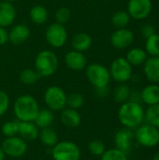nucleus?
<instances>
[{
  "mask_svg": "<svg viewBox=\"0 0 159 160\" xmlns=\"http://www.w3.org/2000/svg\"><path fill=\"white\" fill-rule=\"evenodd\" d=\"M144 113L145 111L140 102L128 100L121 104L118 110V119L124 128L133 129L143 123Z\"/></svg>",
  "mask_w": 159,
  "mask_h": 160,
  "instance_id": "1",
  "label": "nucleus"
},
{
  "mask_svg": "<svg viewBox=\"0 0 159 160\" xmlns=\"http://www.w3.org/2000/svg\"><path fill=\"white\" fill-rule=\"evenodd\" d=\"M12 110L19 122H34L40 109L37 100L33 96L24 94L14 100Z\"/></svg>",
  "mask_w": 159,
  "mask_h": 160,
  "instance_id": "2",
  "label": "nucleus"
},
{
  "mask_svg": "<svg viewBox=\"0 0 159 160\" xmlns=\"http://www.w3.org/2000/svg\"><path fill=\"white\" fill-rule=\"evenodd\" d=\"M59 65V60L55 52L51 50H42L40 51L34 62L35 69L38 72L40 77H51L52 76Z\"/></svg>",
  "mask_w": 159,
  "mask_h": 160,
  "instance_id": "3",
  "label": "nucleus"
},
{
  "mask_svg": "<svg viewBox=\"0 0 159 160\" xmlns=\"http://www.w3.org/2000/svg\"><path fill=\"white\" fill-rule=\"evenodd\" d=\"M85 75L88 82L95 88L109 86V83L112 80L109 68L98 63H93L86 66Z\"/></svg>",
  "mask_w": 159,
  "mask_h": 160,
  "instance_id": "4",
  "label": "nucleus"
},
{
  "mask_svg": "<svg viewBox=\"0 0 159 160\" xmlns=\"http://www.w3.org/2000/svg\"><path fill=\"white\" fill-rule=\"evenodd\" d=\"M43 99L48 109L52 112H61L67 107V95L60 86L52 85L45 90Z\"/></svg>",
  "mask_w": 159,
  "mask_h": 160,
  "instance_id": "5",
  "label": "nucleus"
},
{
  "mask_svg": "<svg viewBox=\"0 0 159 160\" xmlns=\"http://www.w3.org/2000/svg\"><path fill=\"white\" fill-rule=\"evenodd\" d=\"M52 157L53 160H80L81 149L73 142H58L52 147Z\"/></svg>",
  "mask_w": 159,
  "mask_h": 160,
  "instance_id": "6",
  "label": "nucleus"
},
{
  "mask_svg": "<svg viewBox=\"0 0 159 160\" xmlns=\"http://www.w3.org/2000/svg\"><path fill=\"white\" fill-rule=\"evenodd\" d=\"M111 78L118 83H125L131 80L133 76L132 66L126 57H117L114 59L109 68Z\"/></svg>",
  "mask_w": 159,
  "mask_h": 160,
  "instance_id": "7",
  "label": "nucleus"
},
{
  "mask_svg": "<svg viewBox=\"0 0 159 160\" xmlns=\"http://www.w3.org/2000/svg\"><path fill=\"white\" fill-rule=\"evenodd\" d=\"M134 137L143 147L153 148L159 143V128L149 124H142L137 128Z\"/></svg>",
  "mask_w": 159,
  "mask_h": 160,
  "instance_id": "8",
  "label": "nucleus"
},
{
  "mask_svg": "<svg viewBox=\"0 0 159 160\" xmlns=\"http://www.w3.org/2000/svg\"><path fill=\"white\" fill-rule=\"evenodd\" d=\"M45 38L47 43L54 48L59 49L63 47L67 41V31L65 25L52 22L48 25L45 31Z\"/></svg>",
  "mask_w": 159,
  "mask_h": 160,
  "instance_id": "9",
  "label": "nucleus"
},
{
  "mask_svg": "<svg viewBox=\"0 0 159 160\" xmlns=\"http://www.w3.org/2000/svg\"><path fill=\"white\" fill-rule=\"evenodd\" d=\"M5 155L12 158H19L25 155L27 151V143L20 136L6 138L1 145Z\"/></svg>",
  "mask_w": 159,
  "mask_h": 160,
  "instance_id": "10",
  "label": "nucleus"
},
{
  "mask_svg": "<svg viewBox=\"0 0 159 160\" xmlns=\"http://www.w3.org/2000/svg\"><path fill=\"white\" fill-rule=\"evenodd\" d=\"M152 6L151 0H128L127 12L132 19L142 21L150 15Z\"/></svg>",
  "mask_w": 159,
  "mask_h": 160,
  "instance_id": "11",
  "label": "nucleus"
},
{
  "mask_svg": "<svg viewBox=\"0 0 159 160\" xmlns=\"http://www.w3.org/2000/svg\"><path fill=\"white\" fill-rule=\"evenodd\" d=\"M111 44L117 50H124L128 48L134 41V33L128 28L116 29L110 38Z\"/></svg>",
  "mask_w": 159,
  "mask_h": 160,
  "instance_id": "12",
  "label": "nucleus"
},
{
  "mask_svg": "<svg viewBox=\"0 0 159 160\" xmlns=\"http://www.w3.org/2000/svg\"><path fill=\"white\" fill-rule=\"evenodd\" d=\"M134 139L135 137L131 129L127 128H120L114 134L113 141L115 148L127 155L132 150Z\"/></svg>",
  "mask_w": 159,
  "mask_h": 160,
  "instance_id": "13",
  "label": "nucleus"
},
{
  "mask_svg": "<svg viewBox=\"0 0 159 160\" xmlns=\"http://www.w3.org/2000/svg\"><path fill=\"white\" fill-rule=\"evenodd\" d=\"M64 61L67 68L73 71H82L87 66V59L84 53L75 50L67 52L64 57Z\"/></svg>",
  "mask_w": 159,
  "mask_h": 160,
  "instance_id": "14",
  "label": "nucleus"
},
{
  "mask_svg": "<svg viewBox=\"0 0 159 160\" xmlns=\"http://www.w3.org/2000/svg\"><path fill=\"white\" fill-rule=\"evenodd\" d=\"M31 31L28 25L24 23H17L8 31V41L13 45L19 46L23 44L30 38Z\"/></svg>",
  "mask_w": 159,
  "mask_h": 160,
  "instance_id": "15",
  "label": "nucleus"
},
{
  "mask_svg": "<svg viewBox=\"0 0 159 160\" xmlns=\"http://www.w3.org/2000/svg\"><path fill=\"white\" fill-rule=\"evenodd\" d=\"M17 11L12 3L0 1V26L7 28L13 24Z\"/></svg>",
  "mask_w": 159,
  "mask_h": 160,
  "instance_id": "16",
  "label": "nucleus"
},
{
  "mask_svg": "<svg viewBox=\"0 0 159 160\" xmlns=\"http://www.w3.org/2000/svg\"><path fill=\"white\" fill-rule=\"evenodd\" d=\"M143 74L152 83H159V56H151L143 64Z\"/></svg>",
  "mask_w": 159,
  "mask_h": 160,
  "instance_id": "17",
  "label": "nucleus"
},
{
  "mask_svg": "<svg viewBox=\"0 0 159 160\" xmlns=\"http://www.w3.org/2000/svg\"><path fill=\"white\" fill-rule=\"evenodd\" d=\"M60 121L65 127L69 128H75L81 125L82 117L78 110L66 107L64 110L61 111Z\"/></svg>",
  "mask_w": 159,
  "mask_h": 160,
  "instance_id": "18",
  "label": "nucleus"
},
{
  "mask_svg": "<svg viewBox=\"0 0 159 160\" xmlns=\"http://www.w3.org/2000/svg\"><path fill=\"white\" fill-rule=\"evenodd\" d=\"M39 128L34 122H19L18 136L25 142H34L38 138Z\"/></svg>",
  "mask_w": 159,
  "mask_h": 160,
  "instance_id": "19",
  "label": "nucleus"
},
{
  "mask_svg": "<svg viewBox=\"0 0 159 160\" xmlns=\"http://www.w3.org/2000/svg\"><path fill=\"white\" fill-rule=\"evenodd\" d=\"M141 99L148 106L159 104V85L151 83L146 85L141 92Z\"/></svg>",
  "mask_w": 159,
  "mask_h": 160,
  "instance_id": "20",
  "label": "nucleus"
},
{
  "mask_svg": "<svg viewBox=\"0 0 159 160\" xmlns=\"http://www.w3.org/2000/svg\"><path fill=\"white\" fill-rule=\"evenodd\" d=\"M92 44H93L92 37L89 34L83 32L75 34L71 39V46L73 50L82 52L88 51L92 47Z\"/></svg>",
  "mask_w": 159,
  "mask_h": 160,
  "instance_id": "21",
  "label": "nucleus"
},
{
  "mask_svg": "<svg viewBox=\"0 0 159 160\" xmlns=\"http://www.w3.org/2000/svg\"><path fill=\"white\" fill-rule=\"evenodd\" d=\"M30 20L37 25L44 24L49 19V12L47 8L42 5H35L29 11Z\"/></svg>",
  "mask_w": 159,
  "mask_h": 160,
  "instance_id": "22",
  "label": "nucleus"
},
{
  "mask_svg": "<svg viewBox=\"0 0 159 160\" xmlns=\"http://www.w3.org/2000/svg\"><path fill=\"white\" fill-rule=\"evenodd\" d=\"M148 58V54L146 52V51L144 49L142 48H132L130 49L126 56V59L128 61V63L133 67H138L141 65H143L144 62L147 60Z\"/></svg>",
  "mask_w": 159,
  "mask_h": 160,
  "instance_id": "23",
  "label": "nucleus"
},
{
  "mask_svg": "<svg viewBox=\"0 0 159 160\" xmlns=\"http://www.w3.org/2000/svg\"><path fill=\"white\" fill-rule=\"evenodd\" d=\"M38 138L44 146L51 147V148L53 147L59 142L58 141V135H57L56 131L51 127L41 128V130H39Z\"/></svg>",
  "mask_w": 159,
  "mask_h": 160,
  "instance_id": "24",
  "label": "nucleus"
},
{
  "mask_svg": "<svg viewBox=\"0 0 159 160\" xmlns=\"http://www.w3.org/2000/svg\"><path fill=\"white\" fill-rule=\"evenodd\" d=\"M53 121H54L53 112L47 108V109L39 110L36 119L34 120V123L37 125L38 128L41 129V128L51 127Z\"/></svg>",
  "mask_w": 159,
  "mask_h": 160,
  "instance_id": "25",
  "label": "nucleus"
},
{
  "mask_svg": "<svg viewBox=\"0 0 159 160\" xmlns=\"http://www.w3.org/2000/svg\"><path fill=\"white\" fill-rule=\"evenodd\" d=\"M131 89L125 83H119L113 90V99L118 103H124L129 100Z\"/></svg>",
  "mask_w": 159,
  "mask_h": 160,
  "instance_id": "26",
  "label": "nucleus"
},
{
  "mask_svg": "<svg viewBox=\"0 0 159 160\" xmlns=\"http://www.w3.org/2000/svg\"><path fill=\"white\" fill-rule=\"evenodd\" d=\"M40 75L34 68H25L21 71L19 75V80L22 83L25 85H33L40 79Z\"/></svg>",
  "mask_w": 159,
  "mask_h": 160,
  "instance_id": "27",
  "label": "nucleus"
},
{
  "mask_svg": "<svg viewBox=\"0 0 159 160\" xmlns=\"http://www.w3.org/2000/svg\"><path fill=\"white\" fill-rule=\"evenodd\" d=\"M130 20H131V17L129 16L128 12L125 10L116 11L112 16V23L116 29L126 28L128 25Z\"/></svg>",
  "mask_w": 159,
  "mask_h": 160,
  "instance_id": "28",
  "label": "nucleus"
},
{
  "mask_svg": "<svg viewBox=\"0 0 159 160\" xmlns=\"http://www.w3.org/2000/svg\"><path fill=\"white\" fill-rule=\"evenodd\" d=\"M144 121L159 128V104L149 106L144 113Z\"/></svg>",
  "mask_w": 159,
  "mask_h": 160,
  "instance_id": "29",
  "label": "nucleus"
},
{
  "mask_svg": "<svg viewBox=\"0 0 159 160\" xmlns=\"http://www.w3.org/2000/svg\"><path fill=\"white\" fill-rule=\"evenodd\" d=\"M144 50L150 56H159V34L155 33L146 38Z\"/></svg>",
  "mask_w": 159,
  "mask_h": 160,
  "instance_id": "30",
  "label": "nucleus"
},
{
  "mask_svg": "<svg viewBox=\"0 0 159 160\" xmlns=\"http://www.w3.org/2000/svg\"><path fill=\"white\" fill-rule=\"evenodd\" d=\"M1 131H2V134L6 138L17 136L18 131H19V121L10 120V121L5 122L1 128Z\"/></svg>",
  "mask_w": 159,
  "mask_h": 160,
  "instance_id": "31",
  "label": "nucleus"
},
{
  "mask_svg": "<svg viewBox=\"0 0 159 160\" xmlns=\"http://www.w3.org/2000/svg\"><path fill=\"white\" fill-rule=\"evenodd\" d=\"M84 104V97L81 93H72L67 96V107L79 110Z\"/></svg>",
  "mask_w": 159,
  "mask_h": 160,
  "instance_id": "32",
  "label": "nucleus"
},
{
  "mask_svg": "<svg viewBox=\"0 0 159 160\" xmlns=\"http://www.w3.org/2000/svg\"><path fill=\"white\" fill-rule=\"evenodd\" d=\"M71 18V11L67 7H61L58 8L54 13V20L55 22L60 24H67Z\"/></svg>",
  "mask_w": 159,
  "mask_h": 160,
  "instance_id": "33",
  "label": "nucleus"
},
{
  "mask_svg": "<svg viewBox=\"0 0 159 160\" xmlns=\"http://www.w3.org/2000/svg\"><path fill=\"white\" fill-rule=\"evenodd\" d=\"M88 150L92 155L96 157H101L106 151V145L102 141L96 139L88 143Z\"/></svg>",
  "mask_w": 159,
  "mask_h": 160,
  "instance_id": "34",
  "label": "nucleus"
},
{
  "mask_svg": "<svg viewBox=\"0 0 159 160\" xmlns=\"http://www.w3.org/2000/svg\"><path fill=\"white\" fill-rule=\"evenodd\" d=\"M100 158L101 160H128L127 155L118 150L117 148L106 150Z\"/></svg>",
  "mask_w": 159,
  "mask_h": 160,
  "instance_id": "35",
  "label": "nucleus"
},
{
  "mask_svg": "<svg viewBox=\"0 0 159 160\" xmlns=\"http://www.w3.org/2000/svg\"><path fill=\"white\" fill-rule=\"evenodd\" d=\"M10 105V99L8 95L3 91L0 90V117L3 116L8 110Z\"/></svg>",
  "mask_w": 159,
  "mask_h": 160,
  "instance_id": "36",
  "label": "nucleus"
},
{
  "mask_svg": "<svg viewBox=\"0 0 159 160\" xmlns=\"http://www.w3.org/2000/svg\"><path fill=\"white\" fill-rule=\"evenodd\" d=\"M155 33H156V27L153 24L145 23V24L142 25V35L145 38H149L150 36L154 35Z\"/></svg>",
  "mask_w": 159,
  "mask_h": 160,
  "instance_id": "37",
  "label": "nucleus"
},
{
  "mask_svg": "<svg viewBox=\"0 0 159 160\" xmlns=\"http://www.w3.org/2000/svg\"><path fill=\"white\" fill-rule=\"evenodd\" d=\"M8 42V31L5 27L0 26V46H4Z\"/></svg>",
  "mask_w": 159,
  "mask_h": 160,
  "instance_id": "38",
  "label": "nucleus"
},
{
  "mask_svg": "<svg viewBox=\"0 0 159 160\" xmlns=\"http://www.w3.org/2000/svg\"><path fill=\"white\" fill-rule=\"evenodd\" d=\"M96 89V94L97 96L100 97V98H105L108 96L109 94V87L105 86V87H100V88H95Z\"/></svg>",
  "mask_w": 159,
  "mask_h": 160,
  "instance_id": "39",
  "label": "nucleus"
},
{
  "mask_svg": "<svg viewBox=\"0 0 159 160\" xmlns=\"http://www.w3.org/2000/svg\"><path fill=\"white\" fill-rule=\"evenodd\" d=\"M5 158H6V155H5V153H4L2 147L0 146V160H4L5 159Z\"/></svg>",
  "mask_w": 159,
  "mask_h": 160,
  "instance_id": "40",
  "label": "nucleus"
},
{
  "mask_svg": "<svg viewBox=\"0 0 159 160\" xmlns=\"http://www.w3.org/2000/svg\"><path fill=\"white\" fill-rule=\"evenodd\" d=\"M152 160H159V152H157V153L153 157V159Z\"/></svg>",
  "mask_w": 159,
  "mask_h": 160,
  "instance_id": "41",
  "label": "nucleus"
},
{
  "mask_svg": "<svg viewBox=\"0 0 159 160\" xmlns=\"http://www.w3.org/2000/svg\"><path fill=\"white\" fill-rule=\"evenodd\" d=\"M1 1H5V2H9V3H12V2H14V1H16V0H1Z\"/></svg>",
  "mask_w": 159,
  "mask_h": 160,
  "instance_id": "42",
  "label": "nucleus"
}]
</instances>
